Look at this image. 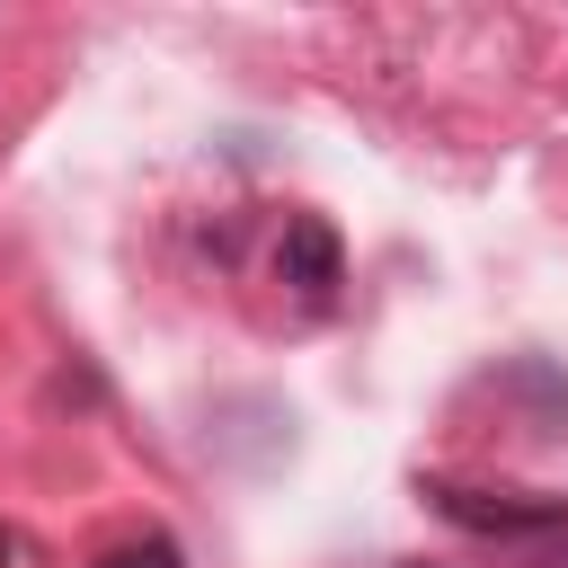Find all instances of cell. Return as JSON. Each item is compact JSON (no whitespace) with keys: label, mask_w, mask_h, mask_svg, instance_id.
I'll return each mask as SVG.
<instances>
[{"label":"cell","mask_w":568,"mask_h":568,"mask_svg":"<svg viewBox=\"0 0 568 568\" xmlns=\"http://www.w3.org/2000/svg\"><path fill=\"white\" fill-rule=\"evenodd\" d=\"M426 506L462 532H497V541H559L568 532V497L550 488H462V479H426Z\"/></svg>","instance_id":"6da1fadb"},{"label":"cell","mask_w":568,"mask_h":568,"mask_svg":"<svg viewBox=\"0 0 568 568\" xmlns=\"http://www.w3.org/2000/svg\"><path fill=\"white\" fill-rule=\"evenodd\" d=\"M275 275H284L311 311H328V302H337V284H346V248H337V231H328L320 213H293V222H284V240H275Z\"/></svg>","instance_id":"7a4b0ae2"},{"label":"cell","mask_w":568,"mask_h":568,"mask_svg":"<svg viewBox=\"0 0 568 568\" xmlns=\"http://www.w3.org/2000/svg\"><path fill=\"white\" fill-rule=\"evenodd\" d=\"M89 568H186V550H178L169 532H142V541H115V550H98Z\"/></svg>","instance_id":"3957f363"},{"label":"cell","mask_w":568,"mask_h":568,"mask_svg":"<svg viewBox=\"0 0 568 568\" xmlns=\"http://www.w3.org/2000/svg\"><path fill=\"white\" fill-rule=\"evenodd\" d=\"M524 568H568V541H541V550H532Z\"/></svg>","instance_id":"277c9868"}]
</instances>
